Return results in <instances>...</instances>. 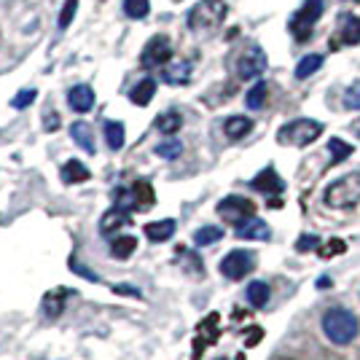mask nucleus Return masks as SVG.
Returning a JSON list of instances; mask_svg holds the SVG:
<instances>
[{
  "mask_svg": "<svg viewBox=\"0 0 360 360\" xmlns=\"http://www.w3.org/2000/svg\"><path fill=\"white\" fill-rule=\"evenodd\" d=\"M226 11L229 8H226L223 0H202L189 11V27L196 35L215 33L223 24V19H226Z\"/></svg>",
  "mask_w": 360,
  "mask_h": 360,
  "instance_id": "nucleus-1",
  "label": "nucleus"
},
{
  "mask_svg": "<svg viewBox=\"0 0 360 360\" xmlns=\"http://www.w3.org/2000/svg\"><path fill=\"white\" fill-rule=\"evenodd\" d=\"M323 331H326V336L333 344H350L358 336L360 323L350 309L333 307V309H328L326 317H323Z\"/></svg>",
  "mask_w": 360,
  "mask_h": 360,
  "instance_id": "nucleus-2",
  "label": "nucleus"
},
{
  "mask_svg": "<svg viewBox=\"0 0 360 360\" xmlns=\"http://www.w3.org/2000/svg\"><path fill=\"white\" fill-rule=\"evenodd\" d=\"M320 135H323V124H320V121L296 119L280 129L277 140H280L282 145H298V148H304V145H309V143H315Z\"/></svg>",
  "mask_w": 360,
  "mask_h": 360,
  "instance_id": "nucleus-3",
  "label": "nucleus"
},
{
  "mask_svg": "<svg viewBox=\"0 0 360 360\" xmlns=\"http://www.w3.org/2000/svg\"><path fill=\"white\" fill-rule=\"evenodd\" d=\"M326 202L331 207H355L360 202V172L344 175L326 189Z\"/></svg>",
  "mask_w": 360,
  "mask_h": 360,
  "instance_id": "nucleus-4",
  "label": "nucleus"
},
{
  "mask_svg": "<svg viewBox=\"0 0 360 360\" xmlns=\"http://www.w3.org/2000/svg\"><path fill=\"white\" fill-rule=\"evenodd\" d=\"M323 14V0H307L291 19V33L298 43H307L315 30V22Z\"/></svg>",
  "mask_w": 360,
  "mask_h": 360,
  "instance_id": "nucleus-5",
  "label": "nucleus"
},
{
  "mask_svg": "<svg viewBox=\"0 0 360 360\" xmlns=\"http://www.w3.org/2000/svg\"><path fill=\"white\" fill-rule=\"evenodd\" d=\"M253 213H256V205L245 196H226L218 202V215L234 226H242L247 218H253Z\"/></svg>",
  "mask_w": 360,
  "mask_h": 360,
  "instance_id": "nucleus-6",
  "label": "nucleus"
},
{
  "mask_svg": "<svg viewBox=\"0 0 360 360\" xmlns=\"http://www.w3.org/2000/svg\"><path fill=\"white\" fill-rule=\"evenodd\" d=\"M256 266V256L247 253V250H231L229 256L221 261V275L229 280H242L253 272Z\"/></svg>",
  "mask_w": 360,
  "mask_h": 360,
  "instance_id": "nucleus-7",
  "label": "nucleus"
},
{
  "mask_svg": "<svg viewBox=\"0 0 360 360\" xmlns=\"http://www.w3.org/2000/svg\"><path fill=\"white\" fill-rule=\"evenodd\" d=\"M172 57V46L164 35H156L145 43V49L140 54V62L143 68H159V65H167Z\"/></svg>",
  "mask_w": 360,
  "mask_h": 360,
  "instance_id": "nucleus-8",
  "label": "nucleus"
},
{
  "mask_svg": "<svg viewBox=\"0 0 360 360\" xmlns=\"http://www.w3.org/2000/svg\"><path fill=\"white\" fill-rule=\"evenodd\" d=\"M266 70V54H264V49L261 46H247L245 49V54L240 57V62H237V73H240V78H256V75H261Z\"/></svg>",
  "mask_w": 360,
  "mask_h": 360,
  "instance_id": "nucleus-9",
  "label": "nucleus"
},
{
  "mask_svg": "<svg viewBox=\"0 0 360 360\" xmlns=\"http://www.w3.org/2000/svg\"><path fill=\"white\" fill-rule=\"evenodd\" d=\"M250 186L256 191H261V194H269V196H272V194H282V189H285V183L280 180V175H277L272 167H266L264 172H258L256 178L250 180Z\"/></svg>",
  "mask_w": 360,
  "mask_h": 360,
  "instance_id": "nucleus-10",
  "label": "nucleus"
},
{
  "mask_svg": "<svg viewBox=\"0 0 360 360\" xmlns=\"http://www.w3.org/2000/svg\"><path fill=\"white\" fill-rule=\"evenodd\" d=\"M68 103L73 110H78V113H86V110H92V105H94V89L86 84H78L73 86L68 92Z\"/></svg>",
  "mask_w": 360,
  "mask_h": 360,
  "instance_id": "nucleus-11",
  "label": "nucleus"
},
{
  "mask_svg": "<svg viewBox=\"0 0 360 360\" xmlns=\"http://www.w3.org/2000/svg\"><path fill=\"white\" fill-rule=\"evenodd\" d=\"M237 237H240V240H269L272 231H269L266 221H261V218H247L242 226H237Z\"/></svg>",
  "mask_w": 360,
  "mask_h": 360,
  "instance_id": "nucleus-12",
  "label": "nucleus"
},
{
  "mask_svg": "<svg viewBox=\"0 0 360 360\" xmlns=\"http://www.w3.org/2000/svg\"><path fill=\"white\" fill-rule=\"evenodd\" d=\"M132 218H129V210H124V207H113V210H108L103 215V221H100V231L103 234H110L113 229H121V226H129Z\"/></svg>",
  "mask_w": 360,
  "mask_h": 360,
  "instance_id": "nucleus-13",
  "label": "nucleus"
},
{
  "mask_svg": "<svg viewBox=\"0 0 360 360\" xmlns=\"http://www.w3.org/2000/svg\"><path fill=\"white\" fill-rule=\"evenodd\" d=\"M344 43V46H358L360 43V19L358 17H344L342 30L333 38V43Z\"/></svg>",
  "mask_w": 360,
  "mask_h": 360,
  "instance_id": "nucleus-14",
  "label": "nucleus"
},
{
  "mask_svg": "<svg viewBox=\"0 0 360 360\" xmlns=\"http://www.w3.org/2000/svg\"><path fill=\"white\" fill-rule=\"evenodd\" d=\"M175 234V221L167 218V221H154L145 223V237L151 242H167Z\"/></svg>",
  "mask_w": 360,
  "mask_h": 360,
  "instance_id": "nucleus-15",
  "label": "nucleus"
},
{
  "mask_svg": "<svg viewBox=\"0 0 360 360\" xmlns=\"http://www.w3.org/2000/svg\"><path fill=\"white\" fill-rule=\"evenodd\" d=\"M250 129H253V121L247 119V116H231V119H226V124H223L226 138H231V140L245 138Z\"/></svg>",
  "mask_w": 360,
  "mask_h": 360,
  "instance_id": "nucleus-16",
  "label": "nucleus"
},
{
  "mask_svg": "<svg viewBox=\"0 0 360 360\" xmlns=\"http://www.w3.org/2000/svg\"><path fill=\"white\" fill-rule=\"evenodd\" d=\"M70 138L75 140L86 154H94V151H97V145H94V135H92V129L86 127L84 121H78V124H73V127H70Z\"/></svg>",
  "mask_w": 360,
  "mask_h": 360,
  "instance_id": "nucleus-17",
  "label": "nucleus"
},
{
  "mask_svg": "<svg viewBox=\"0 0 360 360\" xmlns=\"http://www.w3.org/2000/svg\"><path fill=\"white\" fill-rule=\"evenodd\" d=\"M161 75H164V81H167V84H186V81H189L191 78V65L189 62H175V65H164V73H161Z\"/></svg>",
  "mask_w": 360,
  "mask_h": 360,
  "instance_id": "nucleus-18",
  "label": "nucleus"
},
{
  "mask_svg": "<svg viewBox=\"0 0 360 360\" xmlns=\"http://www.w3.org/2000/svg\"><path fill=\"white\" fill-rule=\"evenodd\" d=\"M154 94H156L154 78H143V81L129 92V97H132V103L135 105H148L151 100H154Z\"/></svg>",
  "mask_w": 360,
  "mask_h": 360,
  "instance_id": "nucleus-19",
  "label": "nucleus"
},
{
  "mask_svg": "<svg viewBox=\"0 0 360 360\" xmlns=\"http://www.w3.org/2000/svg\"><path fill=\"white\" fill-rule=\"evenodd\" d=\"M59 175H62V180H65V183H84V180H89V170H86L78 159L68 161Z\"/></svg>",
  "mask_w": 360,
  "mask_h": 360,
  "instance_id": "nucleus-20",
  "label": "nucleus"
},
{
  "mask_svg": "<svg viewBox=\"0 0 360 360\" xmlns=\"http://www.w3.org/2000/svg\"><path fill=\"white\" fill-rule=\"evenodd\" d=\"M180 127H183V116H180L178 110H167V113H161V116L156 119V129L164 132V135H175Z\"/></svg>",
  "mask_w": 360,
  "mask_h": 360,
  "instance_id": "nucleus-21",
  "label": "nucleus"
},
{
  "mask_svg": "<svg viewBox=\"0 0 360 360\" xmlns=\"http://www.w3.org/2000/svg\"><path fill=\"white\" fill-rule=\"evenodd\" d=\"M135 250H138V240L135 237H116V240L110 242V256L119 258V261L129 258Z\"/></svg>",
  "mask_w": 360,
  "mask_h": 360,
  "instance_id": "nucleus-22",
  "label": "nucleus"
},
{
  "mask_svg": "<svg viewBox=\"0 0 360 360\" xmlns=\"http://www.w3.org/2000/svg\"><path fill=\"white\" fill-rule=\"evenodd\" d=\"M105 140L110 151H121L124 148V124L121 121H108L105 124Z\"/></svg>",
  "mask_w": 360,
  "mask_h": 360,
  "instance_id": "nucleus-23",
  "label": "nucleus"
},
{
  "mask_svg": "<svg viewBox=\"0 0 360 360\" xmlns=\"http://www.w3.org/2000/svg\"><path fill=\"white\" fill-rule=\"evenodd\" d=\"M247 301H250V307H266V301H269V285L266 282H250L247 285Z\"/></svg>",
  "mask_w": 360,
  "mask_h": 360,
  "instance_id": "nucleus-24",
  "label": "nucleus"
},
{
  "mask_svg": "<svg viewBox=\"0 0 360 360\" xmlns=\"http://www.w3.org/2000/svg\"><path fill=\"white\" fill-rule=\"evenodd\" d=\"M266 94H269V84L266 81H258L256 86H250L245 103H247L250 110H258V108H264V103H266Z\"/></svg>",
  "mask_w": 360,
  "mask_h": 360,
  "instance_id": "nucleus-25",
  "label": "nucleus"
},
{
  "mask_svg": "<svg viewBox=\"0 0 360 360\" xmlns=\"http://www.w3.org/2000/svg\"><path fill=\"white\" fill-rule=\"evenodd\" d=\"M320 65H323V57H320V54H307V57L296 65V78H301V81H304V78H309V75L320 68Z\"/></svg>",
  "mask_w": 360,
  "mask_h": 360,
  "instance_id": "nucleus-26",
  "label": "nucleus"
},
{
  "mask_svg": "<svg viewBox=\"0 0 360 360\" xmlns=\"http://www.w3.org/2000/svg\"><path fill=\"white\" fill-rule=\"evenodd\" d=\"M221 237H223V229H218V226H202V229L194 234V245L205 247V245H213V242H218Z\"/></svg>",
  "mask_w": 360,
  "mask_h": 360,
  "instance_id": "nucleus-27",
  "label": "nucleus"
},
{
  "mask_svg": "<svg viewBox=\"0 0 360 360\" xmlns=\"http://www.w3.org/2000/svg\"><path fill=\"white\" fill-rule=\"evenodd\" d=\"M148 11H151V3L148 0H124V14L129 19L148 17Z\"/></svg>",
  "mask_w": 360,
  "mask_h": 360,
  "instance_id": "nucleus-28",
  "label": "nucleus"
},
{
  "mask_svg": "<svg viewBox=\"0 0 360 360\" xmlns=\"http://www.w3.org/2000/svg\"><path fill=\"white\" fill-rule=\"evenodd\" d=\"M328 151H331V156H333V161H344V159H350L352 156V145L350 143H344V140L333 138L328 140Z\"/></svg>",
  "mask_w": 360,
  "mask_h": 360,
  "instance_id": "nucleus-29",
  "label": "nucleus"
},
{
  "mask_svg": "<svg viewBox=\"0 0 360 360\" xmlns=\"http://www.w3.org/2000/svg\"><path fill=\"white\" fill-rule=\"evenodd\" d=\"M156 154L161 156V159H178V156L183 154V143H180V140L159 143V145H156Z\"/></svg>",
  "mask_w": 360,
  "mask_h": 360,
  "instance_id": "nucleus-30",
  "label": "nucleus"
},
{
  "mask_svg": "<svg viewBox=\"0 0 360 360\" xmlns=\"http://www.w3.org/2000/svg\"><path fill=\"white\" fill-rule=\"evenodd\" d=\"M135 199H138V207H151L154 205V189L145 183V180H140L138 186H135Z\"/></svg>",
  "mask_w": 360,
  "mask_h": 360,
  "instance_id": "nucleus-31",
  "label": "nucleus"
},
{
  "mask_svg": "<svg viewBox=\"0 0 360 360\" xmlns=\"http://www.w3.org/2000/svg\"><path fill=\"white\" fill-rule=\"evenodd\" d=\"M68 296L70 291H54V296L49 293V296H46V312H49V315H59V312H62V301H65Z\"/></svg>",
  "mask_w": 360,
  "mask_h": 360,
  "instance_id": "nucleus-32",
  "label": "nucleus"
},
{
  "mask_svg": "<svg viewBox=\"0 0 360 360\" xmlns=\"http://www.w3.org/2000/svg\"><path fill=\"white\" fill-rule=\"evenodd\" d=\"M75 11H78V0H65V8H62V14H59V27H62V30H68L70 27Z\"/></svg>",
  "mask_w": 360,
  "mask_h": 360,
  "instance_id": "nucleus-33",
  "label": "nucleus"
},
{
  "mask_svg": "<svg viewBox=\"0 0 360 360\" xmlns=\"http://www.w3.org/2000/svg\"><path fill=\"white\" fill-rule=\"evenodd\" d=\"M35 97H38V92H35V89H24V92H19L17 97L11 100V108H17V110H22V108L33 105V103H35Z\"/></svg>",
  "mask_w": 360,
  "mask_h": 360,
  "instance_id": "nucleus-34",
  "label": "nucleus"
},
{
  "mask_svg": "<svg viewBox=\"0 0 360 360\" xmlns=\"http://www.w3.org/2000/svg\"><path fill=\"white\" fill-rule=\"evenodd\" d=\"M344 108H350V110H360V84L350 86V89L344 92Z\"/></svg>",
  "mask_w": 360,
  "mask_h": 360,
  "instance_id": "nucleus-35",
  "label": "nucleus"
},
{
  "mask_svg": "<svg viewBox=\"0 0 360 360\" xmlns=\"http://www.w3.org/2000/svg\"><path fill=\"white\" fill-rule=\"evenodd\" d=\"M317 245H320V240H317V237H309V234H304V237L298 240V245H296V247H298L301 253H309V250H317Z\"/></svg>",
  "mask_w": 360,
  "mask_h": 360,
  "instance_id": "nucleus-36",
  "label": "nucleus"
},
{
  "mask_svg": "<svg viewBox=\"0 0 360 360\" xmlns=\"http://www.w3.org/2000/svg\"><path fill=\"white\" fill-rule=\"evenodd\" d=\"M113 293H121V296H135V298H140V291H138V288H132V285H113Z\"/></svg>",
  "mask_w": 360,
  "mask_h": 360,
  "instance_id": "nucleus-37",
  "label": "nucleus"
},
{
  "mask_svg": "<svg viewBox=\"0 0 360 360\" xmlns=\"http://www.w3.org/2000/svg\"><path fill=\"white\" fill-rule=\"evenodd\" d=\"M43 127H46V132H54V129L59 127V116H57V113H46V119H43Z\"/></svg>",
  "mask_w": 360,
  "mask_h": 360,
  "instance_id": "nucleus-38",
  "label": "nucleus"
},
{
  "mask_svg": "<svg viewBox=\"0 0 360 360\" xmlns=\"http://www.w3.org/2000/svg\"><path fill=\"white\" fill-rule=\"evenodd\" d=\"M317 285H320V288H328V285H331V280H328V277H320V282H317Z\"/></svg>",
  "mask_w": 360,
  "mask_h": 360,
  "instance_id": "nucleus-39",
  "label": "nucleus"
}]
</instances>
